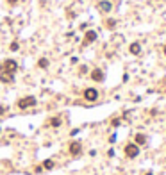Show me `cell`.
Segmentation results:
<instances>
[{
    "label": "cell",
    "instance_id": "6da1fadb",
    "mask_svg": "<svg viewBox=\"0 0 166 175\" xmlns=\"http://www.w3.org/2000/svg\"><path fill=\"white\" fill-rule=\"evenodd\" d=\"M16 70H18V63L14 59H6L2 63V66H0V73H13L14 75Z\"/></svg>",
    "mask_w": 166,
    "mask_h": 175
},
{
    "label": "cell",
    "instance_id": "7a4b0ae2",
    "mask_svg": "<svg viewBox=\"0 0 166 175\" xmlns=\"http://www.w3.org/2000/svg\"><path fill=\"white\" fill-rule=\"evenodd\" d=\"M125 156L130 157V159L138 157V156H139V147H138L136 143H127V145H125Z\"/></svg>",
    "mask_w": 166,
    "mask_h": 175
},
{
    "label": "cell",
    "instance_id": "3957f363",
    "mask_svg": "<svg viewBox=\"0 0 166 175\" xmlns=\"http://www.w3.org/2000/svg\"><path fill=\"white\" fill-rule=\"evenodd\" d=\"M32 105H36V98L34 97H23V98L18 100V107L20 109H29Z\"/></svg>",
    "mask_w": 166,
    "mask_h": 175
},
{
    "label": "cell",
    "instance_id": "277c9868",
    "mask_svg": "<svg viewBox=\"0 0 166 175\" xmlns=\"http://www.w3.org/2000/svg\"><path fill=\"white\" fill-rule=\"evenodd\" d=\"M84 98L88 102H95L98 98V91L95 90V88H88V90H84Z\"/></svg>",
    "mask_w": 166,
    "mask_h": 175
},
{
    "label": "cell",
    "instance_id": "5b68a950",
    "mask_svg": "<svg viewBox=\"0 0 166 175\" xmlns=\"http://www.w3.org/2000/svg\"><path fill=\"white\" fill-rule=\"evenodd\" d=\"M97 38H98V34L95 32V31H88V32L84 34V41H82V45H84V47H86V45H91V43L97 39Z\"/></svg>",
    "mask_w": 166,
    "mask_h": 175
},
{
    "label": "cell",
    "instance_id": "8992f818",
    "mask_svg": "<svg viewBox=\"0 0 166 175\" xmlns=\"http://www.w3.org/2000/svg\"><path fill=\"white\" fill-rule=\"evenodd\" d=\"M97 7H98V11H100V13H111V11H113V4H111V2H107V0H100Z\"/></svg>",
    "mask_w": 166,
    "mask_h": 175
},
{
    "label": "cell",
    "instance_id": "52a82bcc",
    "mask_svg": "<svg viewBox=\"0 0 166 175\" xmlns=\"http://www.w3.org/2000/svg\"><path fill=\"white\" fill-rule=\"evenodd\" d=\"M81 152H82V145H81V141L70 143V154H72V156H79Z\"/></svg>",
    "mask_w": 166,
    "mask_h": 175
},
{
    "label": "cell",
    "instance_id": "ba28073f",
    "mask_svg": "<svg viewBox=\"0 0 166 175\" xmlns=\"http://www.w3.org/2000/svg\"><path fill=\"white\" fill-rule=\"evenodd\" d=\"M91 79H93L95 82H100V80H104V72H102L100 68H95V70L91 72Z\"/></svg>",
    "mask_w": 166,
    "mask_h": 175
},
{
    "label": "cell",
    "instance_id": "9c48e42d",
    "mask_svg": "<svg viewBox=\"0 0 166 175\" xmlns=\"http://www.w3.org/2000/svg\"><path fill=\"white\" fill-rule=\"evenodd\" d=\"M129 52H130L132 55H139V54H141V45H139L138 41L130 43V47H129Z\"/></svg>",
    "mask_w": 166,
    "mask_h": 175
},
{
    "label": "cell",
    "instance_id": "30bf717a",
    "mask_svg": "<svg viewBox=\"0 0 166 175\" xmlns=\"http://www.w3.org/2000/svg\"><path fill=\"white\" fill-rule=\"evenodd\" d=\"M0 82L11 84V82H14V75L13 73H0Z\"/></svg>",
    "mask_w": 166,
    "mask_h": 175
},
{
    "label": "cell",
    "instance_id": "8fae6325",
    "mask_svg": "<svg viewBox=\"0 0 166 175\" xmlns=\"http://www.w3.org/2000/svg\"><path fill=\"white\" fill-rule=\"evenodd\" d=\"M145 143H147V136H143V134H136V145H138V147L145 145Z\"/></svg>",
    "mask_w": 166,
    "mask_h": 175
},
{
    "label": "cell",
    "instance_id": "7c38bea8",
    "mask_svg": "<svg viewBox=\"0 0 166 175\" xmlns=\"http://www.w3.org/2000/svg\"><path fill=\"white\" fill-rule=\"evenodd\" d=\"M38 66H39V68H48V59L41 57V59L38 61Z\"/></svg>",
    "mask_w": 166,
    "mask_h": 175
},
{
    "label": "cell",
    "instance_id": "4fadbf2b",
    "mask_svg": "<svg viewBox=\"0 0 166 175\" xmlns=\"http://www.w3.org/2000/svg\"><path fill=\"white\" fill-rule=\"evenodd\" d=\"M48 125H50V127H59V125H61V118H50Z\"/></svg>",
    "mask_w": 166,
    "mask_h": 175
},
{
    "label": "cell",
    "instance_id": "5bb4252c",
    "mask_svg": "<svg viewBox=\"0 0 166 175\" xmlns=\"http://www.w3.org/2000/svg\"><path fill=\"white\" fill-rule=\"evenodd\" d=\"M43 168H45V170H52V168H54V161H50V159H46V161L43 163Z\"/></svg>",
    "mask_w": 166,
    "mask_h": 175
},
{
    "label": "cell",
    "instance_id": "9a60e30c",
    "mask_svg": "<svg viewBox=\"0 0 166 175\" xmlns=\"http://www.w3.org/2000/svg\"><path fill=\"white\" fill-rule=\"evenodd\" d=\"M105 25H107V29H114L116 27V20H107Z\"/></svg>",
    "mask_w": 166,
    "mask_h": 175
},
{
    "label": "cell",
    "instance_id": "2e32d148",
    "mask_svg": "<svg viewBox=\"0 0 166 175\" xmlns=\"http://www.w3.org/2000/svg\"><path fill=\"white\" fill-rule=\"evenodd\" d=\"M9 48H11L13 52H16V50L20 48V45H18V43H16V41H13V43H11V45H9Z\"/></svg>",
    "mask_w": 166,
    "mask_h": 175
},
{
    "label": "cell",
    "instance_id": "e0dca14e",
    "mask_svg": "<svg viewBox=\"0 0 166 175\" xmlns=\"http://www.w3.org/2000/svg\"><path fill=\"white\" fill-rule=\"evenodd\" d=\"M7 4H11V6H16V4H18V0H7Z\"/></svg>",
    "mask_w": 166,
    "mask_h": 175
},
{
    "label": "cell",
    "instance_id": "ac0fdd59",
    "mask_svg": "<svg viewBox=\"0 0 166 175\" xmlns=\"http://www.w3.org/2000/svg\"><path fill=\"white\" fill-rule=\"evenodd\" d=\"M164 54H166V45H164Z\"/></svg>",
    "mask_w": 166,
    "mask_h": 175
},
{
    "label": "cell",
    "instance_id": "d6986e66",
    "mask_svg": "<svg viewBox=\"0 0 166 175\" xmlns=\"http://www.w3.org/2000/svg\"><path fill=\"white\" fill-rule=\"evenodd\" d=\"M147 175H152V173H150V171H148V173H147Z\"/></svg>",
    "mask_w": 166,
    "mask_h": 175
}]
</instances>
